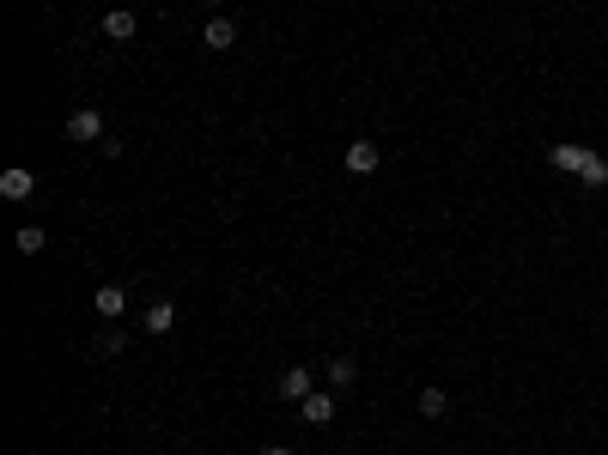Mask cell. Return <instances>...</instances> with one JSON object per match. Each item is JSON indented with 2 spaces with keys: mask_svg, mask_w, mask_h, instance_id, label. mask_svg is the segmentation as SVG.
<instances>
[{
  "mask_svg": "<svg viewBox=\"0 0 608 455\" xmlns=\"http://www.w3.org/2000/svg\"><path fill=\"white\" fill-rule=\"evenodd\" d=\"M262 455H299V450H280V443H268V450Z\"/></svg>",
  "mask_w": 608,
  "mask_h": 455,
  "instance_id": "14",
  "label": "cell"
},
{
  "mask_svg": "<svg viewBox=\"0 0 608 455\" xmlns=\"http://www.w3.org/2000/svg\"><path fill=\"white\" fill-rule=\"evenodd\" d=\"M359 371H353V358H329V389H353Z\"/></svg>",
  "mask_w": 608,
  "mask_h": 455,
  "instance_id": "11",
  "label": "cell"
},
{
  "mask_svg": "<svg viewBox=\"0 0 608 455\" xmlns=\"http://www.w3.org/2000/svg\"><path fill=\"white\" fill-rule=\"evenodd\" d=\"M67 140H80V146L103 140V116L98 110H74V116H67Z\"/></svg>",
  "mask_w": 608,
  "mask_h": 455,
  "instance_id": "5",
  "label": "cell"
},
{
  "mask_svg": "<svg viewBox=\"0 0 608 455\" xmlns=\"http://www.w3.org/2000/svg\"><path fill=\"white\" fill-rule=\"evenodd\" d=\"M445 407H450L445 389H420V413H426V419H445Z\"/></svg>",
  "mask_w": 608,
  "mask_h": 455,
  "instance_id": "12",
  "label": "cell"
},
{
  "mask_svg": "<svg viewBox=\"0 0 608 455\" xmlns=\"http://www.w3.org/2000/svg\"><path fill=\"white\" fill-rule=\"evenodd\" d=\"M378 164H384V152H378V140H353V146H347V170H353V177H371Z\"/></svg>",
  "mask_w": 608,
  "mask_h": 455,
  "instance_id": "4",
  "label": "cell"
},
{
  "mask_svg": "<svg viewBox=\"0 0 608 455\" xmlns=\"http://www.w3.org/2000/svg\"><path fill=\"white\" fill-rule=\"evenodd\" d=\"M171 328H177V304H171V297H152V304H146V316H141V334L164 340Z\"/></svg>",
  "mask_w": 608,
  "mask_h": 455,
  "instance_id": "1",
  "label": "cell"
},
{
  "mask_svg": "<svg viewBox=\"0 0 608 455\" xmlns=\"http://www.w3.org/2000/svg\"><path fill=\"white\" fill-rule=\"evenodd\" d=\"M134 31H141V19H134L128 6H110V13H103V37L110 43H134Z\"/></svg>",
  "mask_w": 608,
  "mask_h": 455,
  "instance_id": "6",
  "label": "cell"
},
{
  "mask_svg": "<svg viewBox=\"0 0 608 455\" xmlns=\"http://www.w3.org/2000/svg\"><path fill=\"white\" fill-rule=\"evenodd\" d=\"M19 256H43V243H49V231H43V225H19Z\"/></svg>",
  "mask_w": 608,
  "mask_h": 455,
  "instance_id": "10",
  "label": "cell"
},
{
  "mask_svg": "<svg viewBox=\"0 0 608 455\" xmlns=\"http://www.w3.org/2000/svg\"><path fill=\"white\" fill-rule=\"evenodd\" d=\"M92 310H98L103 322H116L122 310H128V292H122V286H98V292H92Z\"/></svg>",
  "mask_w": 608,
  "mask_h": 455,
  "instance_id": "7",
  "label": "cell"
},
{
  "mask_svg": "<svg viewBox=\"0 0 608 455\" xmlns=\"http://www.w3.org/2000/svg\"><path fill=\"white\" fill-rule=\"evenodd\" d=\"M274 389H280V401H304V395H310V389H317V376H310V371H299V364H292V371H286L280 382H274Z\"/></svg>",
  "mask_w": 608,
  "mask_h": 455,
  "instance_id": "8",
  "label": "cell"
},
{
  "mask_svg": "<svg viewBox=\"0 0 608 455\" xmlns=\"http://www.w3.org/2000/svg\"><path fill=\"white\" fill-rule=\"evenodd\" d=\"M201 43H207V49H213V55H225V49L238 43V24H231V19H213V24H207V31H201Z\"/></svg>",
  "mask_w": 608,
  "mask_h": 455,
  "instance_id": "9",
  "label": "cell"
},
{
  "mask_svg": "<svg viewBox=\"0 0 608 455\" xmlns=\"http://www.w3.org/2000/svg\"><path fill=\"white\" fill-rule=\"evenodd\" d=\"M207 6H225V0H207Z\"/></svg>",
  "mask_w": 608,
  "mask_h": 455,
  "instance_id": "15",
  "label": "cell"
},
{
  "mask_svg": "<svg viewBox=\"0 0 608 455\" xmlns=\"http://www.w3.org/2000/svg\"><path fill=\"white\" fill-rule=\"evenodd\" d=\"M0 195L6 200H31L37 195V177H31L25 164H6V170H0Z\"/></svg>",
  "mask_w": 608,
  "mask_h": 455,
  "instance_id": "3",
  "label": "cell"
},
{
  "mask_svg": "<svg viewBox=\"0 0 608 455\" xmlns=\"http://www.w3.org/2000/svg\"><path fill=\"white\" fill-rule=\"evenodd\" d=\"M98 353H103V358L122 353V328H103V334H98Z\"/></svg>",
  "mask_w": 608,
  "mask_h": 455,
  "instance_id": "13",
  "label": "cell"
},
{
  "mask_svg": "<svg viewBox=\"0 0 608 455\" xmlns=\"http://www.w3.org/2000/svg\"><path fill=\"white\" fill-rule=\"evenodd\" d=\"M304 425H335V389H310V395L299 401Z\"/></svg>",
  "mask_w": 608,
  "mask_h": 455,
  "instance_id": "2",
  "label": "cell"
}]
</instances>
